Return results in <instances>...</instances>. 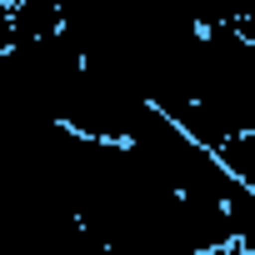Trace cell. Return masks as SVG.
Returning a JSON list of instances; mask_svg holds the SVG:
<instances>
[]
</instances>
